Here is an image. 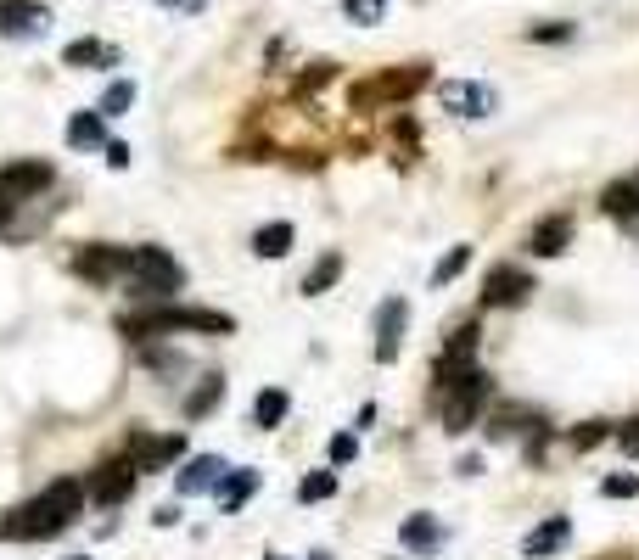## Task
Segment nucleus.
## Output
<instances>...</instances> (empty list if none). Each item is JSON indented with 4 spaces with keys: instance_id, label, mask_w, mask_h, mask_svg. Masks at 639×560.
<instances>
[{
    "instance_id": "obj_3",
    "label": "nucleus",
    "mask_w": 639,
    "mask_h": 560,
    "mask_svg": "<svg viewBox=\"0 0 639 560\" xmlns=\"http://www.w3.org/2000/svg\"><path fill=\"white\" fill-rule=\"evenodd\" d=\"M129 297L135 303H169L185 286V269L163 247H129Z\"/></svg>"
},
{
    "instance_id": "obj_39",
    "label": "nucleus",
    "mask_w": 639,
    "mask_h": 560,
    "mask_svg": "<svg viewBox=\"0 0 639 560\" xmlns=\"http://www.w3.org/2000/svg\"><path fill=\"white\" fill-rule=\"evenodd\" d=\"M634 185H639V174H634Z\"/></svg>"
},
{
    "instance_id": "obj_19",
    "label": "nucleus",
    "mask_w": 639,
    "mask_h": 560,
    "mask_svg": "<svg viewBox=\"0 0 639 560\" xmlns=\"http://www.w3.org/2000/svg\"><path fill=\"white\" fill-rule=\"evenodd\" d=\"M292 247H298V230H292L286 219H270V224H258V230H253V252H258V258H286Z\"/></svg>"
},
{
    "instance_id": "obj_24",
    "label": "nucleus",
    "mask_w": 639,
    "mask_h": 560,
    "mask_svg": "<svg viewBox=\"0 0 639 560\" xmlns=\"http://www.w3.org/2000/svg\"><path fill=\"white\" fill-rule=\"evenodd\" d=\"M286 404H292V398H286L281 387H264L258 392V404H253V426L258 432H275V426L286 420Z\"/></svg>"
},
{
    "instance_id": "obj_22",
    "label": "nucleus",
    "mask_w": 639,
    "mask_h": 560,
    "mask_svg": "<svg viewBox=\"0 0 639 560\" xmlns=\"http://www.w3.org/2000/svg\"><path fill=\"white\" fill-rule=\"evenodd\" d=\"M68 146H79V152H96V146H107L101 112H73V118H68Z\"/></svg>"
},
{
    "instance_id": "obj_35",
    "label": "nucleus",
    "mask_w": 639,
    "mask_h": 560,
    "mask_svg": "<svg viewBox=\"0 0 639 560\" xmlns=\"http://www.w3.org/2000/svg\"><path fill=\"white\" fill-rule=\"evenodd\" d=\"M611 437H617V448H623V454H639V415L623 420V426H617Z\"/></svg>"
},
{
    "instance_id": "obj_33",
    "label": "nucleus",
    "mask_w": 639,
    "mask_h": 560,
    "mask_svg": "<svg viewBox=\"0 0 639 560\" xmlns=\"http://www.w3.org/2000/svg\"><path fill=\"white\" fill-rule=\"evenodd\" d=\"M527 40H533V45H555V40H572V23H539V28H527Z\"/></svg>"
},
{
    "instance_id": "obj_34",
    "label": "nucleus",
    "mask_w": 639,
    "mask_h": 560,
    "mask_svg": "<svg viewBox=\"0 0 639 560\" xmlns=\"http://www.w3.org/2000/svg\"><path fill=\"white\" fill-rule=\"evenodd\" d=\"M326 454H331V465H348V460L359 454V437H354V432H337V437H331Z\"/></svg>"
},
{
    "instance_id": "obj_38",
    "label": "nucleus",
    "mask_w": 639,
    "mask_h": 560,
    "mask_svg": "<svg viewBox=\"0 0 639 560\" xmlns=\"http://www.w3.org/2000/svg\"><path fill=\"white\" fill-rule=\"evenodd\" d=\"M68 560H90V555H68Z\"/></svg>"
},
{
    "instance_id": "obj_16",
    "label": "nucleus",
    "mask_w": 639,
    "mask_h": 560,
    "mask_svg": "<svg viewBox=\"0 0 639 560\" xmlns=\"http://www.w3.org/2000/svg\"><path fill=\"white\" fill-rule=\"evenodd\" d=\"M567 241H572V213H544L533 224V236H527V252L533 258H555V252H567Z\"/></svg>"
},
{
    "instance_id": "obj_23",
    "label": "nucleus",
    "mask_w": 639,
    "mask_h": 560,
    "mask_svg": "<svg viewBox=\"0 0 639 560\" xmlns=\"http://www.w3.org/2000/svg\"><path fill=\"white\" fill-rule=\"evenodd\" d=\"M337 280H342V252H320V264L303 275V297H326Z\"/></svg>"
},
{
    "instance_id": "obj_32",
    "label": "nucleus",
    "mask_w": 639,
    "mask_h": 560,
    "mask_svg": "<svg viewBox=\"0 0 639 560\" xmlns=\"http://www.w3.org/2000/svg\"><path fill=\"white\" fill-rule=\"evenodd\" d=\"M600 493H606V499H634V493H639V476L634 471H611L606 482H600Z\"/></svg>"
},
{
    "instance_id": "obj_31",
    "label": "nucleus",
    "mask_w": 639,
    "mask_h": 560,
    "mask_svg": "<svg viewBox=\"0 0 639 560\" xmlns=\"http://www.w3.org/2000/svg\"><path fill=\"white\" fill-rule=\"evenodd\" d=\"M342 12L370 28V23H382V17H387V0H342Z\"/></svg>"
},
{
    "instance_id": "obj_9",
    "label": "nucleus",
    "mask_w": 639,
    "mask_h": 560,
    "mask_svg": "<svg viewBox=\"0 0 639 560\" xmlns=\"http://www.w3.org/2000/svg\"><path fill=\"white\" fill-rule=\"evenodd\" d=\"M51 185H57V168L40 163V157H23V163L0 168V196H6V202H29V196L51 191Z\"/></svg>"
},
{
    "instance_id": "obj_15",
    "label": "nucleus",
    "mask_w": 639,
    "mask_h": 560,
    "mask_svg": "<svg viewBox=\"0 0 639 560\" xmlns=\"http://www.w3.org/2000/svg\"><path fill=\"white\" fill-rule=\"evenodd\" d=\"M567 544H572V521L567 516H544L539 527L522 538V555L527 560H544V555H561Z\"/></svg>"
},
{
    "instance_id": "obj_11",
    "label": "nucleus",
    "mask_w": 639,
    "mask_h": 560,
    "mask_svg": "<svg viewBox=\"0 0 639 560\" xmlns=\"http://www.w3.org/2000/svg\"><path fill=\"white\" fill-rule=\"evenodd\" d=\"M533 297V275L516 264H494L483 280V308H522Z\"/></svg>"
},
{
    "instance_id": "obj_30",
    "label": "nucleus",
    "mask_w": 639,
    "mask_h": 560,
    "mask_svg": "<svg viewBox=\"0 0 639 560\" xmlns=\"http://www.w3.org/2000/svg\"><path fill=\"white\" fill-rule=\"evenodd\" d=\"M129 101H135V84L129 79H118V84H107V96H101V118H113V112H129Z\"/></svg>"
},
{
    "instance_id": "obj_40",
    "label": "nucleus",
    "mask_w": 639,
    "mask_h": 560,
    "mask_svg": "<svg viewBox=\"0 0 639 560\" xmlns=\"http://www.w3.org/2000/svg\"><path fill=\"white\" fill-rule=\"evenodd\" d=\"M270 560H275V555H270Z\"/></svg>"
},
{
    "instance_id": "obj_8",
    "label": "nucleus",
    "mask_w": 639,
    "mask_h": 560,
    "mask_svg": "<svg viewBox=\"0 0 639 560\" xmlns=\"http://www.w3.org/2000/svg\"><path fill=\"white\" fill-rule=\"evenodd\" d=\"M426 79H432L426 62H410V68H398V73H376V79H365L354 90V107H365V101H404V96H415Z\"/></svg>"
},
{
    "instance_id": "obj_7",
    "label": "nucleus",
    "mask_w": 639,
    "mask_h": 560,
    "mask_svg": "<svg viewBox=\"0 0 639 560\" xmlns=\"http://www.w3.org/2000/svg\"><path fill=\"white\" fill-rule=\"evenodd\" d=\"M477 342H483V331H477V320H460L455 331H449V342H443L438 364H432V376H438V392L449 387L455 376H466L471 364H477Z\"/></svg>"
},
{
    "instance_id": "obj_12",
    "label": "nucleus",
    "mask_w": 639,
    "mask_h": 560,
    "mask_svg": "<svg viewBox=\"0 0 639 560\" xmlns=\"http://www.w3.org/2000/svg\"><path fill=\"white\" fill-rule=\"evenodd\" d=\"M404 325H410V303L404 297H387L382 308H376V359L393 364L398 348H404Z\"/></svg>"
},
{
    "instance_id": "obj_13",
    "label": "nucleus",
    "mask_w": 639,
    "mask_h": 560,
    "mask_svg": "<svg viewBox=\"0 0 639 560\" xmlns=\"http://www.w3.org/2000/svg\"><path fill=\"white\" fill-rule=\"evenodd\" d=\"M443 107L455 112V118H488V112L499 107V96L488 90V84L460 79V84H443Z\"/></svg>"
},
{
    "instance_id": "obj_26",
    "label": "nucleus",
    "mask_w": 639,
    "mask_h": 560,
    "mask_svg": "<svg viewBox=\"0 0 639 560\" xmlns=\"http://www.w3.org/2000/svg\"><path fill=\"white\" fill-rule=\"evenodd\" d=\"M219 398H225V381H219V376H202V387L185 398V420H197V415H208V409H219Z\"/></svg>"
},
{
    "instance_id": "obj_37",
    "label": "nucleus",
    "mask_w": 639,
    "mask_h": 560,
    "mask_svg": "<svg viewBox=\"0 0 639 560\" xmlns=\"http://www.w3.org/2000/svg\"><path fill=\"white\" fill-rule=\"evenodd\" d=\"M157 6H163V12H202L208 0H157Z\"/></svg>"
},
{
    "instance_id": "obj_29",
    "label": "nucleus",
    "mask_w": 639,
    "mask_h": 560,
    "mask_svg": "<svg viewBox=\"0 0 639 560\" xmlns=\"http://www.w3.org/2000/svg\"><path fill=\"white\" fill-rule=\"evenodd\" d=\"M466 264H471V247L460 241V247H449V252L438 258V269H432V286H449V280H455Z\"/></svg>"
},
{
    "instance_id": "obj_20",
    "label": "nucleus",
    "mask_w": 639,
    "mask_h": 560,
    "mask_svg": "<svg viewBox=\"0 0 639 560\" xmlns=\"http://www.w3.org/2000/svg\"><path fill=\"white\" fill-rule=\"evenodd\" d=\"M258 488H264V476L258 471H225V482L213 488V499H219V510H242Z\"/></svg>"
},
{
    "instance_id": "obj_27",
    "label": "nucleus",
    "mask_w": 639,
    "mask_h": 560,
    "mask_svg": "<svg viewBox=\"0 0 639 560\" xmlns=\"http://www.w3.org/2000/svg\"><path fill=\"white\" fill-rule=\"evenodd\" d=\"M611 432H617L611 420H583V426H572V432H567V443L578 448V454H589V448H600Z\"/></svg>"
},
{
    "instance_id": "obj_6",
    "label": "nucleus",
    "mask_w": 639,
    "mask_h": 560,
    "mask_svg": "<svg viewBox=\"0 0 639 560\" xmlns=\"http://www.w3.org/2000/svg\"><path fill=\"white\" fill-rule=\"evenodd\" d=\"M135 482H141L135 460H129V454H113V460H101L96 471H90L85 493H90L96 504H107V510H113V504H124L129 493H135Z\"/></svg>"
},
{
    "instance_id": "obj_18",
    "label": "nucleus",
    "mask_w": 639,
    "mask_h": 560,
    "mask_svg": "<svg viewBox=\"0 0 639 560\" xmlns=\"http://www.w3.org/2000/svg\"><path fill=\"white\" fill-rule=\"evenodd\" d=\"M600 213L617 224H639V185L634 180H611L606 191H600Z\"/></svg>"
},
{
    "instance_id": "obj_2",
    "label": "nucleus",
    "mask_w": 639,
    "mask_h": 560,
    "mask_svg": "<svg viewBox=\"0 0 639 560\" xmlns=\"http://www.w3.org/2000/svg\"><path fill=\"white\" fill-rule=\"evenodd\" d=\"M118 331L129 336V342H163V336L174 331H202V336H230L236 331V320L230 314H219V308H180V303H141L135 314H124L118 320Z\"/></svg>"
},
{
    "instance_id": "obj_1",
    "label": "nucleus",
    "mask_w": 639,
    "mask_h": 560,
    "mask_svg": "<svg viewBox=\"0 0 639 560\" xmlns=\"http://www.w3.org/2000/svg\"><path fill=\"white\" fill-rule=\"evenodd\" d=\"M85 499L90 493H85L79 476H57V482H45L34 499H23L12 516L0 521V538H6V544H40V538H57V532H68L73 521H79Z\"/></svg>"
},
{
    "instance_id": "obj_10",
    "label": "nucleus",
    "mask_w": 639,
    "mask_h": 560,
    "mask_svg": "<svg viewBox=\"0 0 639 560\" xmlns=\"http://www.w3.org/2000/svg\"><path fill=\"white\" fill-rule=\"evenodd\" d=\"M124 454L135 460V471H141V476H146V471H169L174 460H185V437H180V432H163V437L135 432Z\"/></svg>"
},
{
    "instance_id": "obj_21",
    "label": "nucleus",
    "mask_w": 639,
    "mask_h": 560,
    "mask_svg": "<svg viewBox=\"0 0 639 560\" xmlns=\"http://www.w3.org/2000/svg\"><path fill=\"white\" fill-rule=\"evenodd\" d=\"M398 538H404V549H415V555H432V549L443 544V527H438V516H404Z\"/></svg>"
},
{
    "instance_id": "obj_28",
    "label": "nucleus",
    "mask_w": 639,
    "mask_h": 560,
    "mask_svg": "<svg viewBox=\"0 0 639 560\" xmlns=\"http://www.w3.org/2000/svg\"><path fill=\"white\" fill-rule=\"evenodd\" d=\"M331 493H337V471H309L303 476V488H298V499L303 504H326Z\"/></svg>"
},
{
    "instance_id": "obj_4",
    "label": "nucleus",
    "mask_w": 639,
    "mask_h": 560,
    "mask_svg": "<svg viewBox=\"0 0 639 560\" xmlns=\"http://www.w3.org/2000/svg\"><path fill=\"white\" fill-rule=\"evenodd\" d=\"M488 398H494V376L471 364L466 376H455V381H449V387H443V432H449V437L471 432V426L483 420Z\"/></svg>"
},
{
    "instance_id": "obj_5",
    "label": "nucleus",
    "mask_w": 639,
    "mask_h": 560,
    "mask_svg": "<svg viewBox=\"0 0 639 560\" xmlns=\"http://www.w3.org/2000/svg\"><path fill=\"white\" fill-rule=\"evenodd\" d=\"M68 275L90 280V286H113L129 275V247H107V241H85V247L68 258Z\"/></svg>"
},
{
    "instance_id": "obj_25",
    "label": "nucleus",
    "mask_w": 639,
    "mask_h": 560,
    "mask_svg": "<svg viewBox=\"0 0 639 560\" xmlns=\"http://www.w3.org/2000/svg\"><path fill=\"white\" fill-rule=\"evenodd\" d=\"M62 62H68V68H90V62H101V68H113V62H118V51H107L101 40H73L68 51H62Z\"/></svg>"
},
{
    "instance_id": "obj_36",
    "label": "nucleus",
    "mask_w": 639,
    "mask_h": 560,
    "mask_svg": "<svg viewBox=\"0 0 639 560\" xmlns=\"http://www.w3.org/2000/svg\"><path fill=\"white\" fill-rule=\"evenodd\" d=\"M101 152H107V163H113V168H129V146H124V140H107Z\"/></svg>"
},
{
    "instance_id": "obj_17",
    "label": "nucleus",
    "mask_w": 639,
    "mask_h": 560,
    "mask_svg": "<svg viewBox=\"0 0 639 560\" xmlns=\"http://www.w3.org/2000/svg\"><path fill=\"white\" fill-rule=\"evenodd\" d=\"M45 23H51V12H45L40 0H6V6H0V34H6V40H17V34H40Z\"/></svg>"
},
{
    "instance_id": "obj_14",
    "label": "nucleus",
    "mask_w": 639,
    "mask_h": 560,
    "mask_svg": "<svg viewBox=\"0 0 639 560\" xmlns=\"http://www.w3.org/2000/svg\"><path fill=\"white\" fill-rule=\"evenodd\" d=\"M225 471H230V465L219 460V454H191V460L174 471V488H180V493H213L219 482H225Z\"/></svg>"
}]
</instances>
